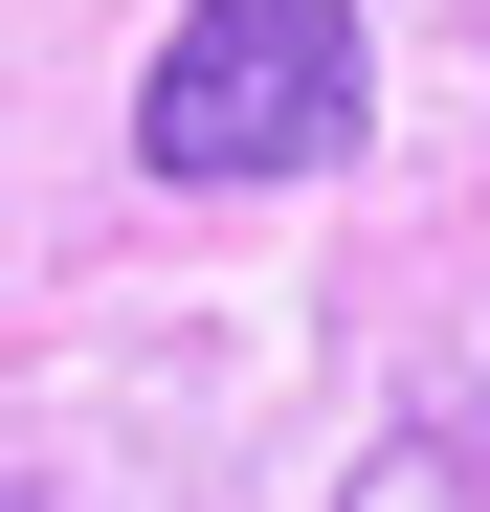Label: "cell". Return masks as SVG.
<instances>
[{
    "mask_svg": "<svg viewBox=\"0 0 490 512\" xmlns=\"http://www.w3.org/2000/svg\"><path fill=\"white\" fill-rule=\"evenodd\" d=\"M379 112V45L357 0H179V45L134 67V156L179 201H245V179H335Z\"/></svg>",
    "mask_w": 490,
    "mask_h": 512,
    "instance_id": "obj_1",
    "label": "cell"
},
{
    "mask_svg": "<svg viewBox=\"0 0 490 512\" xmlns=\"http://www.w3.org/2000/svg\"><path fill=\"white\" fill-rule=\"evenodd\" d=\"M335 512H490V357H468V379H424V401H401L379 446L335 468Z\"/></svg>",
    "mask_w": 490,
    "mask_h": 512,
    "instance_id": "obj_2",
    "label": "cell"
}]
</instances>
